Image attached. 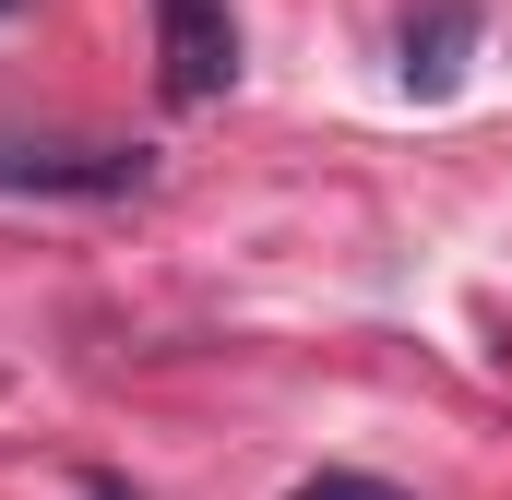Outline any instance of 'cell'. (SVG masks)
<instances>
[{
  "label": "cell",
  "mask_w": 512,
  "mask_h": 500,
  "mask_svg": "<svg viewBox=\"0 0 512 500\" xmlns=\"http://www.w3.org/2000/svg\"><path fill=\"white\" fill-rule=\"evenodd\" d=\"M155 84H167V108H215L239 84V12L227 0H155Z\"/></svg>",
  "instance_id": "obj_2"
},
{
  "label": "cell",
  "mask_w": 512,
  "mask_h": 500,
  "mask_svg": "<svg viewBox=\"0 0 512 500\" xmlns=\"http://www.w3.org/2000/svg\"><path fill=\"white\" fill-rule=\"evenodd\" d=\"M0 191H48V203H120V191H143V143H60V131H0Z\"/></svg>",
  "instance_id": "obj_1"
},
{
  "label": "cell",
  "mask_w": 512,
  "mask_h": 500,
  "mask_svg": "<svg viewBox=\"0 0 512 500\" xmlns=\"http://www.w3.org/2000/svg\"><path fill=\"white\" fill-rule=\"evenodd\" d=\"M477 60V0H417L405 12V96H453Z\"/></svg>",
  "instance_id": "obj_3"
},
{
  "label": "cell",
  "mask_w": 512,
  "mask_h": 500,
  "mask_svg": "<svg viewBox=\"0 0 512 500\" xmlns=\"http://www.w3.org/2000/svg\"><path fill=\"white\" fill-rule=\"evenodd\" d=\"M298 500H405V489H382V477H298Z\"/></svg>",
  "instance_id": "obj_4"
},
{
  "label": "cell",
  "mask_w": 512,
  "mask_h": 500,
  "mask_svg": "<svg viewBox=\"0 0 512 500\" xmlns=\"http://www.w3.org/2000/svg\"><path fill=\"white\" fill-rule=\"evenodd\" d=\"M0 12H12V0H0Z\"/></svg>",
  "instance_id": "obj_6"
},
{
  "label": "cell",
  "mask_w": 512,
  "mask_h": 500,
  "mask_svg": "<svg viewBox=\"0 0 512 500\" xmlns=\"http://www.w3.org/2000/svg\"><path fill=\"white\" fill-rule=\"evenodd\" d=\"M84 500H131V489H120V477H84Z\"/></svg>",
  "instance_id": "obj_5"
}]
</instances>
